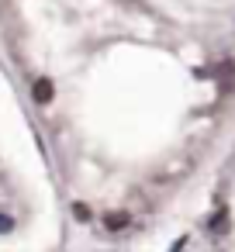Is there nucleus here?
<instances>
[{
    "label": "nucleus",
    "instance_id": "nucleus-1",
    "mask_svg": "<svg viewBox=\"0 0 235 252\" xmlns=\"http://www.w3.org/2000/svg\"><path fill=\"white\" fill-rule=\"evenodd\" d=\"M32 97H35V104H42V107H49V100L56 97V87H52V80H35V87H32Z\"/></svg>",
    "mask_w": 235,
    "mask_h": 252
},
{
    "label": "nucleus",
    "instance_id": "nucleus-5",
    "mask_svg": "<svg viewBox=\"0 0 235 252\" xmlns=\"http://www.w3.org/2000/svg\"><path fill=\"white\" fill-rule=\"evenodd\" d=\"M7 231H14V218L11 214H0V235H7Z\"/></svg>",
    "mask_w": 235,
    "mask_h": 252
},
{
    "label": "nucleus",
    "instance_id": "nucleus-3",
    "mask_svg": "<svg viewBox=\"0 0 235 252\" xmlns=\"http://www.w3.org/2000/svg\"><path fill=\"white\" fill-rule=\"evenodd\" d=\"M211 231H218V235L228 231V211H218V214L211 218Z\"/></svg>",
    "mask_w": 235,
    "mask_h": 252
},
{
    "label": "nucleus",
    "instance_id": "nucleus-2",
    "mask_svg": "<svg viewBox=\"0 0 235 252\" xmlns=\"http://www.w3.org/2000/svg\"><path fill=\"white\" fill-rule=\"evenodd\" d=\"M132 224V218L125 214V211H111V214H104V228L107 231H121V228H128Z\"/></svg>",
    "mask_w": 235,
    "mask_h": 252
},
{
    "label": "nucleus",
    "instance_id": "nucleus-4",
    "mask_svg": "<svg viewBox=\"0 0 235 252\" xmlns=\"http://www.w3.org/2000/svg\"><path fill=\"white\" fill-rule=\"evenodd\" d=\"M73 214H76V221H90V207L87 204H73Z\"/></svg>",
    "mask_w": 235,
    "mask_h": 252
}]
</instances>
